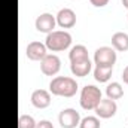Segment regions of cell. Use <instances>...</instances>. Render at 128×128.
Masks as SVG:
<instances>
[{
    "label": "cell",
    "instance_id": "obj_1",
    "mask_svg": "<svg viewBox=\"0 0 128 128\" xmlns=\"http://www.w3.org/2000/svg\"><path fill=\"white\" fill-rule=\"evenodd\" d=\"M49 92L57 97H73L78 92V82L68 76H57L49 84Z\"/></svg>",
    "mask_w": 128,
    "mask_h": 128
},
{
    "label": "cell",
    "instance_id": "obj_2",
    "mask_svg": "<svg viewBox=\"0 0 128 128\" xmlns=\"http://www.w3.org/2000/svg\"><path fill=\"white\" fill-rule=\"evenodd\" d=\"M45 45L52 52H61L70 48L72 45V34L66 30H54L48 33L45 39Z\"/></svg>",
    "mask_w": 128,
    "mask_h": 128
},
{
    "label": "cell",
    "instance_id": "obj_3",
    "mask_svg": "<svg viewBox=\"0 0 128 128\" xmlns=\"http://www.w3.org/2000/svg\"><path fill=\"white\" fill-rule=\"evenodd\" d=\"M101 91L96 85H85L80 91V107L85 110H94L101 100Z\"/></svg>",
    "mask_w": 128,
    "mask_h": 128
},
{
    "label": "cell",
    "instance_id": "obj_4",
    "mask_svg": "<svg viewBox=\"0 0 128 128\" xmlns=\"http://www.w3.org/2000/svg\"><path fill=\"white\" fill-rule=\"evenodd\" d=\"M94 63L98 67H113L116 63V51L110 46H101L94 52Z\"/></svg>",
    "mask_w": 128,
    "mask_h": 128
},
{
    "label": "cell",
    "instance_id": "obj_5",
    "mask_svg": "<svg viewBox=\"0 0 128 128\" xmlns=\"http://www.w3.org/2000/svg\"><path fill=\"white\" fill-rule=\"evenodd\" d=\"M61 68V60L55 54H46L40 60V72L45 76H55Z\"/></svg>",
    "mask_w": 128,
    "mask_h": 128
},
{
    "label": "cell",
    "instance_id": "obj_6",
    "mask_svg": "<svg viewBox=\"0 0 128 128\" xmlns=\"http://www.w3.org/2000/svg\"><path fill=\"white\" fill-rule=\"evenodd\" d=\"M58 122L63 128H76L79 127V122H80V115L76 109H72V107H67L63 109L58 115Z\"/></svg>",
    "mask_w": 128,
    "mask_h": 128
},
{
    "label": "cell",
    "instance_id": "obj_7",
    "mask_svg": "<svg viewBox=\"0 0 128 128\" xmlns=\"http://www.w3.org/2000/svg\"><path fill=\"white\" fill-rule=\"evenodd\" d=\"M96 115L101 119H109V118H113L118 112V104L115 100H110V98H101L100 103L97 104Z\"/></svg>",
    "mask_w": 128,
    "mask_h": 128
},
{
    "label": "cell",
    "instance_id": "obj_8",
    "mask_svg": "<svg viewBox=\"0 0 128 128\" xmlns=\"http://www.w3.org/2000/svg\"><path fill=\"white\" fill-rule=\"evenodd\" d=\"M34 26H36V30L40 33H51L54 32L55 26H57V20L52 14L49 12H45V14H40L36 21H34Z\"/></svg>",
    "mask_w": 128,
    "mask_h": 128
},
{
    "label": "cell",
    "instance_id": "obj_9",
    "mask_svg": "<svg viewBox=\"0 0 128 128\" xmlns=\"http://www.w3.org/2000/svg\"><path fill=\"white\" fill-rule=\"evenodd\" d=\"M55 20H57V24L61 28H72V27L76 26V14L70 8L60 9L57 16H55Z\"/></svg>",
    "mask_w": 128,
    "mask_h": 128
},
{
    "label": "cell",
    "instance_id": "obj_10",
    "mask_svg": "<svg viewBox=\"0 0 128 128\" xmlns=\"http://www.w3.org/2000/svg\"><path fill=\"white\" fill-rule=\"evenodd\" d=\"M48 54V48L42 42H30L26 49V55L32 61H40Z\"/></svg>",
    "mask_w": 128,
    "mask_h": 128
},
{
    "label": "cell",
    "instance_id": "obj_11",
    "mask_svg": "<svg viewBox=\"0 0 128 128\" xmlns=\"http://www.w3.org/2000/svg\"><path fill=\"white\" fill-rule=\"evenodd\" d=\"M92 68V63L88 58H84V60H79V61H72L70 63V70L73 73V76L76 78H85L88 76V73L91 72Z\"/></svg>",
    "mask_w": 128,
    "mask_h": 128
},
{
    "label": "cell",
    "instance_id": "obj_12",
    "mask_svg": "<svg viewBox=\"0 0 128 128\" xmlns=\"http://www.w3.org/2000/svg\"><path fill=\"white\" fill-rule=\"evenodd\" d=\"M51 92L46 90H36L32 94V104L36 109H46L51 104Z\"/></svg>",
    "mask_w": 128,
    "mask_h": 128
},
{
    "label": "cell",
    "instance_id": "obj_13",
    "mask_svg": "<svg viewBox=\"0 0 128 128\" xmlns=\"http://www.w3.org/2000/svg\"><path fill=\"white\" fill-rule=\"evenodd\" d=\"M112 48L118 52L128 51V34L124 32H116L112 36Z\"/></svg>",
    "mask_w": 128,
    "mask_h": 128
},
{
    "label": "cell",
    "instance_id": "obj_14",
    "mask_svg": "<svg viewBox=\"0 0 128 128\" xmlns=\"http://www.w3.org/2000/svg\"><path fill=\"white\" fill-rule=\"evenodd\" d=\"M106 96L107 98H110V100H119V98H122L124 97V88H122V85L119 84V82H112V84H109L107 86H106Z\"/></svg>",
    "mask_w": 128,
    "mask_h": 128
},
{
    "label": "cell",
    "instance_id": "obj_15",
    "mask_svg": "<svg viewBox=\"0 0 128 128\" xmlns=\"http://www.w3.org/2000/svg\"><path fill=\"white\" fill-rule=\"evenodd\" d=\"M112 73H113V67H98V66H96V68H94V78L100 84L109 82L112 78Z\"/></svg>",
    "mask_w": 128,
    "mask_h": 128
},
{
    "label": "cell",
    "instance_id": "obj_16",
    "mask_svg": "<svg viewBox=\"0 0 128 128\" xmlns=\"http://www.w3.org/2000/svg\"><path fill=\"white\" fill-rule=\"evenodd\" d=\"M68 58H70V63L88 58V49H86V46L85 45H76V46H73L70 49V52H68Z\"/></svg>",
    "mask_w": 128,
    "mask_h": 128
},
{
    "label": "cell",
    "instance_id": "obj_17",
    "mask_svg": "<svg viewBox=\"0 0 128 128\" xmlns=\"http://www.w3.org/2000/svg\"><path fill=\"white\" fill-rule=\"evenodd\" d=\"M100 118L98 116H86L84 119H80L79 128H100Z\"/></svg>",
    "mask_w": 128,
    "mask_h": 128
},
{
    "label": "cell",
    "instance_id": "obj_18",
    "mask_svg": "<svg viewBox=\"0 0 128 128\" xmlns=\"http://www.w3.org/2000/svg\"><path fill=\"white\" fill-rule=\"evenodd\" d=\"M37 122L30 115H20L18 118V128H36Z\"/></svg>",
    "mask_w": 128,
    "mask_h": 128
},
{
    "label": "cell",
    "instance_id": "obj_19",
    "mask_svg": "<svg viewBox=\"0 0 128 128\" xmlns=\"http://www.w3.org/2000/svg\"><path fill=\"white\" fill-rule=\"evenodd\" d=\"M36 128H54V125H52L51 121H48V119H42L40 122H37Z\"/></svg>",
    "mask_w": 128,
    "mask_h": 128
},
{
    "label": "cell",
    "instance_id": "obj_20",
    "mask_svg": "<svg viewBox=\"0 0 128 128\" xmlns=\"http://www.w3.org/2000/svg\"><path fill=\"white\" fill-rule=\"evenodd\" d=\"M90 2L94 8H104L109 3V0H90Z\"/></svg>",
    "mask_w": 128,
    "mask_h": 128
},
{
    "label": "cell",
    "instance_id": "obj_21",
    "mask_svg": "<svg viewBox=\"0 0 128 128\" xmlns=\"http://www.w3.org/2000/svg\"><path fill=\"white\" fill-rule=\"evenodd\" d=\"M122 80H124V84L128 85V66L124 68V72H122Z\"/></svg>",
    "mask_w": 128,
    "mask_h": 128
},
{
    "label": "cell",
    "instance_id": "obj_22",
    "mask_svg": "<svg viewBox=\"0 0 128 128\" xmlns=\"http://www.w3.org/2000/svg\"><path fill=\"white\" fill-rule=\"evenodd\" d=\"M122 4H124V8L128 9V0H122Z\"/></svg>",
    "mask_w": 128,
    "mask_h": 128
}]
</instances>
